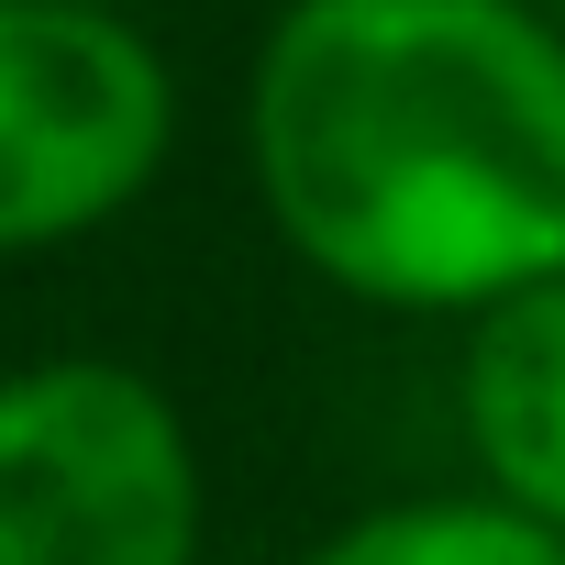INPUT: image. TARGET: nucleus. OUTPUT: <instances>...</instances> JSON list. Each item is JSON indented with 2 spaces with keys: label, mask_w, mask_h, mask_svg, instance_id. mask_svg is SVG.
I'll return each mask as SVG.
<instances>
[{
  "label": "nucleus",
  "mask_w": 565,
  "mask_h": 565,
  "mask_svg": "<svg viewBox=\"0 0 565 565\" xmlns=\"http://www.w3.org/2000/svg\"><path fill=\"white\" fill-rule=\"evenodd\" d=\"M178 156V78L134 12L0 0V255L122 222Z\"/></svg>",
  "instance_id": "3"
},
{
  "label": "nucleus",
  "mask_w": 565,
  "mask_h": 565,
  "mask_svg": "<svg viewBox=\"0 0 565 565\" xmlns=\"http://www.w3.org/2000/svg\"><path fill=\"white\" fill-rule=\"evenodd\" d=\"M455 422L477 455V488L543 532H565V277L466 322L455 355Z\"/></svg>",
  "instance_id": "4"
},
{
  "label": "nucleus",
  "mask_w": 565,
  "mask_h": 565,
  "mask_svg": "<svg viewBox=\"0 0 565 565\" xmlns=\"http://www.w3.org/2000/svg\"><path fill=\"white\" fill-rule=\"evenodd\" d=\"M89 12H134V0H89Z\"/></svg>",
  "instance_id": "6"
},
{
  "label": "nucleus",
  "mask_w": 565,
  "mask_h": 565,
  "mask_svg": "<svg viewBox=\"0 0 565 565\" xmlns=\"http://www.w3.org/2000/svg\"><path fill=\"white\" fill-rule=\"evenodd\" d=\"M244 178L333 300L477 322L565 277V34L532 0H289Z\"/></svg>",
  "instance_id": "1"
},
{
  "label": "nucleus",
  "mask_w": 565,
  "mask_h": 565,
  "mask_svg": "<svg viewBox=\"0 0 565 565\" xmlns=\"http://www.w3.org/2000/svg\"><path fill=\"white\" fill-rule=\"evenodd\" d=\"M200 433L134 355L0 377V565H200Z\"/></svg>",
  "instance_id": "2"
},
{
  "label": "nucleus",
  "mask_w": 565,
  "mask_h": 565,
  "mask_svg": "<svg viewBox=\"0 0 565 565\" xmlns=\"http://www.w3.org/2000/svg\"><path fill=\"white\" fill-rule=\"evenodd\" d=\"M300 565H565V532L499 510L488 488H444V499H388V510H355L333 521Z\"/></svg>",
  "instance_id": "5"
}]
</instances>
